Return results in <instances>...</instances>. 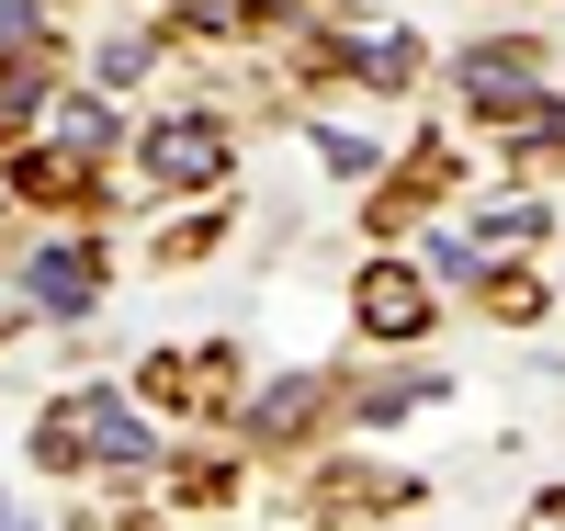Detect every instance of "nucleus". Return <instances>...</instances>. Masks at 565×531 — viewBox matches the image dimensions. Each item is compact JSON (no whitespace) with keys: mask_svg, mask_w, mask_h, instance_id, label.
<instances>
[{"mask_svg":"<svg viewBox=\"0 0 565 531\" xmlns=\"http://www.w3.org/2000/svg\"><path fill=\"white\" fill-rule=\"evenodd\" d=\"M463 103H476V114H543L532 57H521V45H487V57H463Z\"/></svg>","mask_w":565,"mask_h":531,"instance_id":"obj_1","label":"nucleus"},{"mask_svg":"<svg viewBox=\"0 0 565 531\" xmlns=\"http://www.w3.org/2000/svg\"><path fill=\"white\" fill-rule=\"evenodd\" d=\"M34 23H45L34 0H0V57H12V45H23V57H34Z\"/></svg>","mask_w":565,"mask_h":531,"instance_id":"obj_6","label":"nucleus"},{"mask_svg":"<svg viewBox=\"0 0 565 531\" xmlns=\"http://www.w3.org/2000/svg\"><path fill=\"white\" fill-rule=\"evenodd\" d=\"M362 317H373V328H396V340H407V328L430 317V295H418L407 272H373V283H362Z\"/></svg>","mask_w":565,"mask_h":531,"instance_id":"obj_4","label":"nucleus"},{"mask_svg":"<svg viewBox=\"0 0 565 531\" xmlns=\"http://www.w3.org/2000/svg\"><path fill=\"white\" fill-rule=\"evenodd\" d=\"M45 136L57 148H114V114L103 103H45Z\"/></svg>","mask_w":565,"mask_h":531,"instance_id":"obj_5","label":"nucleus"},{"mask_svg":"<svg viewBox=\"0 0 565 531\" xmlns=\"http://www.w3.org/2000/svg\"><path fill=\"white\" fill-rule=\"evenodd\" d=\"M90 283H103V261H90V249H34V261H23V295H34L45 317H79Z\"/></svg>","mask_w":565,"mask_h":531,"instance_id":"obj_3","label":"nucleus"},{"mask_svg":"<svg viewBox=\"0 0 565 531\" xmlns=\"http://www.w3.org/2000/svg\"><path fill=\"white\" fill-rule=\"evenodd\" d=\"M543 226V204H521V192H498V215H487V237H532Z\"/></svg>","mask_w":565,"mask_h":531,"instance_id":"obj_7","label":"nucleus"},{"mask_svg":"<svg viewBox=\"0 0 565 531\" xmlns=\"http://www.w3.org/2000/svg\"><path fill=\"white\" fill-rule=\"evenodd\" d=\"M148 170H159V181H215V170H226V136H215L204 114H170V125L148 136Z\"/></svg>","mask_w":565,"mask_h":531,"instance_id":"obj_2","label":"nucleus"}]
</instances>
